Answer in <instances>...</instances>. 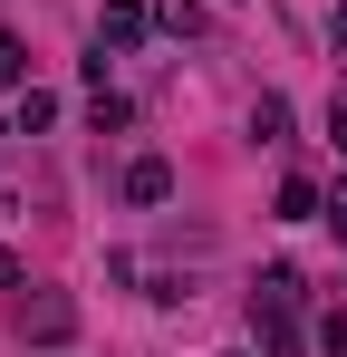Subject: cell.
Instances as JSON below:
<instances>
[{
    "instance_id": "9a60e30c",
    "label": "cell",
    "mask_w": 347,
    "mask_h": 357,
    "mask_svg": "<svg viewBox=\"0 0 347 357\" xmlns=\"http://www.w3.org/2000/svg\"><path fill=\"white\" fill-rule=\"evenodd\" d=\"M338 39H347V10H338Z\"/></svg>"
},
{
    "instance_id": "7c38bea8",
    "label": "cell",
    "mask_w": 347,
    "mask_h": 357,
    "mask_svg": "<svg viewBox=\"0 0 347 357\" xmlns=\"http://www.w3.org/2000/svg\"><path fill=\"white\" fill-rule=\"evenodd\" d=\"M318 213H328V232L347 241V183H338V193H328V203H318Z\"/></svg>"
},
{
    "instance_id": "4fadbf2b",
    "label": "cell",
    "mask_w": 347,
    "mask_h": 357,
    "mask_svg": "<svg viewBox=\"0 0 347 357\" xmlns=\"http://www.w3.org/2000/svg\"><path fill=\"white\" fill-rule=\"evenodd\" d=\"M20 280H29V271H20V251L0 241V290H20Z\"/></svg>"
},
{
    "instance_id": "2e32d148",
    "label": "cell",
    "mask_w": 347,
    "mask_h": 357,
    "mask_svg": "<svg viewBox=\"0 0 347 357\" xmlns=\"http://www.w3.org/2000/svg\"><path fill=\"white\" fill-rule=\"evenodd\" d=\"M231 357H251V348H231Z\"/></svg>"
},
{
    "instance_id": "277c9868",
    "label": "cell",
    "mask_w": 347,
    "mask_h": 357,
    "mask_svg": "<svg viewBox=\"0 0 347 357\" xmlns=\"http://www.w3.org/2000/svg\"><path fill=\"white\" fill-rule=\"evenodd\" d=\"M125 203H174V165L164 155H135L125 165Z\"/></svg>"
},
{
    "instance_id": "8992f818",
    "label": "cell",
    "mask_w": 347,
    "mask_h": 357,
    "mask_svg": "<svg viewBox=\"0 0 347 357\" xmlns=\"http://www.w3.org/2000/svg\"><path fill=\"white\" fill-rule=\"evenodd\" d=\"M155 29H174V39H203V29H213V20H203V10H193V0H155Z\"/></svg>"
},
{
    "instance_id": "5bb4252c",
    "label": "cell",
    "mask_w": 347,
    "mask_h": 357,
    "mask_svg": "<svg viewBox=\"0 0 347 357\" xmlns=\"http://www.w3.org/2000/svg\"><path fill=\"white\" fill-rule=\"evenodd\" d=\"M328 135H338V155H347V97H338V107H328Z\"/></svg>"
},
{
    "instance_id": "6da1fadb",
    "label": "cell",
    "mask_w": 347,
    "mask_h": 357,
    "mask_svg": "<svg viewBox=\"0 0 347 357\" xmlns=\"http://www.w3.org/2000/svg\"><path fill=\"white\" fill-rule=\"evenodd\" d=\"M251 338H261V357H309V338H299V271L289 261H270L261 290H251Z\"/></svg>"
},
{
    "instance_id": "52a82bcc",
    "label": "cell",
    "mask_w": 347,
    "mask_h": 357,
    "mask_svg": "<svg viewBox=\"0 0 347 357\" xmlns=\"http://www.w3.org/2000/svg\"><path fill=\"white\" fill-rule=\"evenodd\" d=\"M309 213H318V183H309V174H280V222H309Z\"/></svg>"
},
{
    "instance_id": "8fae6325",
    "label": "cell",
    "mask_w": 347,
    "mask_h": 357,
    "mask_svg": "<svg viewBox=\"0 0 347 357\" xmlns=\"http://www.w3.org/2000/svg\"><path fill=\"white\" fill-rule=\"evenodd\" d=\"M318 348H328V357H347V299L328 309V319H318Z\"/></svg>"
},
{
    "instance_id": "ba28073f",
    "label": "cell",
    "mask_w": 347,
    "mask_h": 357,
    "mask_svg": "<svg viewBox=\"0 0 347 357\" xmlns=\"http://www.w3.org/2000/svg\"><path fill=\"white\" fill-rule=\"evenodd\" d=\"M39 126H58V97L49 87H20V135H39Z\"/></svg>"
},
{
    "instance_id": "9c48e42d",
    "label": "cell",
    "mask_w": 347,
    "mask_h": 357,
    "mask_svg": "<svg viewBox=\"0 0 347 357\" xmlns=\"http://www.w3.org/2000/svg\"><path fill=\"white\" fill-rule=\"evenodd\" d=\"M0 87H29V39L0 29Z\"/></svg>"
},
{
    "instance_id": "5b68a950",
    "label": "cell",
    "mask_w": 347,
    "mask_h": 357,
    "mask_svg": "<svg viewBox=\"0 0 347 357\" xmlns=\"http://www.w3.org/2000/svg\"><path fill=\"white\" fill-rule=\"evenodd\" d=\"M251 145H289V97H280V87L251 97Z\"/></svg>"
},
{
    "instance_id": "7a4b0ae2",
    "label": "cell",
    "mask_w": 347,
    "mask_h": 357,
    "mask_svg": "<svg viewBox=\"0 0 347 357\" xmlns=\"http://www.w3.org/2000/svg\"><path fill=\"white\" fill-rule=\"evenodd\" d=\"M145 29H155V10H145V0H107V20H97V49H145Z\"/></svg>"
},
{
    "instance_id": "3957f363",
    "label": "cell",
    "mask_w": 347,
    "mask_h": 357,
    "mask_svg": "<svg viewBox=\"0 0 347 357\" xmlns=\"http://www.w3.org/2000/svg\"><path fill=\"white\" fill-rule=\"evenodd\" d=\"M68 328H77V299H68V290H39V299H29V338H39V348H58Z\"/></svg>"
},
{
    "instance_id": "30bf717a",
    "label": "cell",
    "mask_w": 347,
    "mask_h": 357,
    "mask_svg": "<svg viewBox=\"0 0 347 357\" xmlns=\"http://www.w3.org/2000/svg\"><path fill=\"white\" fill-rule=\"evenodd\" d=\"M87 126H97V135H116V126H125V97H116V87H97V97H87Z\"/></svg>"
}]
</instances>
